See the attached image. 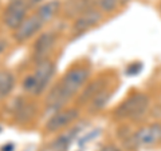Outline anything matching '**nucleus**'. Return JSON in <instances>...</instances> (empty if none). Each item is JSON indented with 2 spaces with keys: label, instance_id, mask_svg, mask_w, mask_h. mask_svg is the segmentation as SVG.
<instances>
[{
  "label": "nucleus",
  "instance_id": "1",
  "mask_svg": "<svg viewBox=\"0 0 161 151\" xmlns=\"http://www.w3.org/2000/svg\"><path fill=\"white\" fill-rule=\"evenodd\" d=\"M90 76V70L85 66L70 68L62 79L50 90L46 98V108L48 111H59L73 96H75Z\"/></svg>",
  "mask_w": 161,
  "mask_h": 151
},
{
  "label": "nucleus",
  "instance_id": "2",
  "mask_svg": "<svg viewBox=\"0 0 161 151\" xmlns=\"http://www.w3.org/2000/svg\"><path fill=\"white\" fill-rule=\"evenodd\" d=\"M55 72V64L50 59L36 63L34 72L23 79V90L32 95H40L47 88Z\"/></svg>",
  "mask_w": 161,
  "mask_h": 151
},
{
  "label": "nucleus",
  "instance_id": "3",
  "mask_svg": "<svg viewBox=\"0 0 161 151\" xmlns=\"http://www.w3.org/2000/svg\"><path fill=\"white\" fill-rule=\"evenodd\" d=\"M149 96L142 92H136L128 96L117 108L114 110V117L117 119H138L148 111Z\"/></svg>",
  "mask_w": 161,
  "mask_h": 151
},
{
  "label": "nucleus",
  "instance_id": "4",
  "mask_svg": "<svg viewBox=\"0 0 161 151\" xmlns=\"http://www.w3.org/2000/svg\"><path fill=\"white\" fill-rule=\"evenodd\" d=\"M129 140L133 147H152L161 140V124L150 123L142 126L130 137Z\"/></svg>",
  "mask_w": 161,
  "mask_h": 151
},
{
  "label": "nucleus",
  "instance_id": "5",
  "mask_svg": "<svg viewBox=\"0 0 161 151\" xmlns=\"http://www.w3.org/2000/svg\"><path fill=\"white\" fill-rule=\"evenodd\" d=\"M27 2L24 0H11L9 4L4 9L3 15V23L4 26L9 29H14L19 27V24L23 22L27 16Z\"/></svg>",
  "mask_w": 161,
  "mask_h": 151
},
{
  "label": "nucleus",
  "instance_id": "6",
  "mask_svg": "<svg viewBox=\"0 0 161 151\" xmlns=\"http://www.w3.org/2000/svg\"><path fill=\"white\" fill-rule=\"evenodd\" d=\"M43 26H44V23L36 15L35 13L30 15V16H27L19 24L18 28L14 29V39L19 43L27 42L28 39H31L38 32H40V29L43 28Z\"/></svg>",
  "mask_w": 161,
  "mask_h": 151
},
{
  "label": "nucleus",
  "instance_id": "7",
  "mask_svg": "<svg viewBox=\"0 0 161 151\" xmlns=\"http://www.w3.org/2000/svg\"><path fill=\"white\" fill-rule=\"evenodd\" d=\"M79 112L77 108H63L53 114L46 123V130L48 133H55L66 128L69 124L78 119Z\"/></svg>",
  "mask_w": 161,
  "mask_h": 151
},
{
  "label": "nucleus",
  "instance_id": "8",
  "mask_svg": "<svg viewBox=\"0 0 161 151\" xmlns=\"http://www.w3.org/2000/svg\"><path fill=\"white\" fill-rule=\"evenodd\" d=\"M57 44V35L54 32H43L35 40L32 47V56L38 62L48 59V55L53 52Z\"/></svg>",
  "mask_w": 161,
  "mask_h": 151
},
{
  "label": "nucleus",
  "instance_id": "9",
  "mask_svg": "<svg viewBox=\"0 0 161 151\" xmlns=\"http://www.w3.org/2000/svg\"><path fill=\"white\" fill-rule=\"evenodd\" d=\"M101 19H102V12L97 7L86 8L75 19L73 24V31L75 34H83L89 31L90 28H93L94 26H97L101 22Z\"/></svg>",
  "mask_w": 161,
  "mask_h": 151
},
{
  "label": "nucleus",
  "instance_id": "10",
  "mask_svg": "<svg viewBox=\"0 0 161 151\" xmlns=\"http://www.w3.org/2000/svg\"><path fill=\"white\" fill-rule=\"evenodd\" d=\"M79 130H82V126L78 124L75 127H71L70 130H66L62 134H59L57 138H54L51 142L43 144L39 151H67L71 146L73 140L78 135Z\"/></svg>",
  "mask_w": 161,
  "mask_h": 151
},
{
  "label": "nucleus",
  "instance_id": "11",
  "mask_svg": "<svg viewBox=\"0 0 161 151\" xmlns=\"http://www.w3.org/2000/svg\"><path fill=\"white\" fill-rule=\"evenodd\" d=\"M59 9H60V2L59 0H50V2L40 4V6L36 8V11H35V15H36V16L46 24L47 22L53 20L55 16H57Z\"/></svg>",
  "mask_w": 161,
  "mask_h": 151
},
{
  "label": "nucleus",
  "instance_id": "12",
  "mask_svg": "<svg viewBox=\"0 0 161 151\" xmlns=\"http://www.w3.org/2000/svg\"><path fill=\"white\" fill-rule=\"evenodd\" d=\"M15 86L14 75L7 70H0V99L7 98Z\"/></svg>",
  "mask_w": 161,
  "mask_h": 151
},
{
  "label": "nucleus",
  "instance_id": "13",
  "mask_svg": "<svg viewBox=\"0 0 161 151\" xmlns=\"http://www.w3.org/2000/svg\"><path fill=\"white\" fill-rule=\"evenodd\" d=\"M110 95H112V92H110L109 90H106V88L99 90V91L93 96V99L89 102V106H90L89 111L90 112H97L101 108H103L105 106H106V103L109 102Z\"/></svg>",
  "mask_w": 161,
  "mask_h": 151
},
{
  "label": "nucleus",
  "instance_id": "14",
  "mask_svg": "<svg viewBox=\"0 0 161 151\" xmlns=\"http://www.w3.org/2000/svg\"><path fill=\"white\" fill-rule=\"evenodd\" d=\"M102 87V80L98 79V80H94L93 83H90L87 87H83V91L82 95H80V99H79V103H87L93 99V96L97 94L99 90Z\"/></svg>",
  "mask_w": 161,
  "mask_h": 151
},
{
  "label": "nucleus",
  "instance_id": "15",
  "mask_svg": "<svg viewBox=\"0 0 161 151\" xmlns=\"http://www.w3.org/2000/svg\"><path fill=\"white\" fill-rule=\"evenodd\" d=\"M118 4H119L118 0H99L98 4H97V8L101 12L102 11L103 12H112L118 7Z\"/></svg>",
  "mask_w": 161,
  "mask_h": 151
},
{
  "label": "nucleus",
  "instance_id": "16",
  "mask_svg": "<svg viewBox=\"0 0 161 151\" xmlns=\"http://www.w3.org/2000/svg\"><path fill=\"white\" fill-rule=\"evenodd\" d=\"M99 0H80V6H82L83 9L86 8H92V7H95L98 4Z\"/></svg>",
  "mask_w": 161,
  "mask_h": 151
},
{
  "label": "nucleus",
  "instance_id": "17",
  "mask_svg": "<svg viewBox=\"0 0 161 151\" xmlns=\"http://www.w3.org/2000/svg\"><path fill=\"white\" fill-rule=\"evenodd\" d=\"M99 151H119V150L115 147L114 144H106V146H103V147L101 148Z\"/></svg>",
  "mask_w": 161,
  "mask_h": 151
},
{
  "label": "nucleus",
  "instance_id": "18",
  "mask_svg": "<svg viewBox=\"0 0 161 151\" xmlns=\"http://www.w3.org/2000/svg\"><path fill=\"white\" fill-rule=\"evenodd\" d=\"M42 2H43V0H27V6H28V8H30V7H36L38 4L40 6V4H42Z\"/></svg>",
  "mask_w": 161,
  "mask_h": 151
},
{
  "label": "nucleus",
  "instance_id": "19",
  "mask_svg": "<svg viewBox=\"0 0 161 151\" xmlns=\"http://www.w3.org/2000/svg\"><path fill=\"white\" fill-rule=\"evenodd\" d=\"M6 48H7V42L4 39H0V58H2L3 52L6 51Z\"/></svg>",
  "mask_w": 161,
  "mask_h": 151
},
{
  "label": "nucleus",
  "instance_id": "20",
  "mask_svg": "<svg viewBox=\"0 0 161 151\" xmlns=\"http://www.w3.org/2000/svg\"><path fill=\"white\" fill-rule=\"evenodd\" d=\"M119 3H125V2H128V0H118Z\"/></svg>",
  "mask_w": 161,
  "mask_h": 151
},
{
  "label": "nucleus",
  "instance_id": "21",
  "mask_svg": "<svg viewBox=\"0 0 161 151\" xmlns=\"http://www.w3.org/2000/svg\"><path fill=\"white\" fill-rule=\"evenodd\" d=\"M160 9H161V4H160Z\"/></svg>",
  "mask_w": 161,
  "mask_h": 151
}]
</instances>
